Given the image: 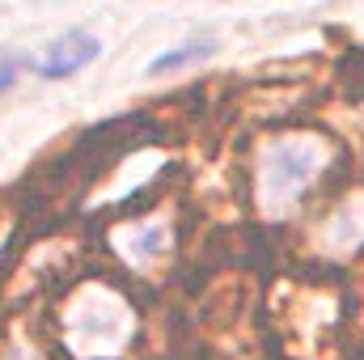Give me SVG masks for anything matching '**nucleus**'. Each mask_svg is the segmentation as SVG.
Returning <instances> with one entry per match:
<instances>
[{"instance_id": "obj_3", "label": "nucleus", "mask_w": 364, "mask_h": 360, "mask_svg": "<svg viewBox=\"0 0 364 360\" xmlns=\"http://www.w3.org/2000/svg\"><path fill=\"white\" fill-rule=\"evenodd\" d=\"M212 51H216V38H191V43H182V47H170L166 55H157V60L149 64V73H153V77L178 73V68H191V64L208 60Z\"/></svg>"}, {"instance_id": "obj_2", "label": "nucleus", "mask_w": 364, "mask_h": 360, "mask_svg": "<svg viewBox=\"0 0 364 360\" xmlns=\"http://www.w3.org/2000/svg\"><path fill=\"white\" fill-rule=\"evenodd\" d=\"M97 55H102V43H97L93 34H64V38H55L51 51L43 55L38 77H47V81H64V77L90 68Z\"/></svg>"}, {"instance_id": "obj_4", "label": "nucleus", "mask_w": 364, "mask_h": 360, "mask_svg": "<svg viewBox=\"0 0 364 360\" xmlns=\"http://www.w3.org/2000/svg\"><path fill=\"white\" fill-rule=\"evenodd\" d=\"M21 68H26V55H4V60H0V93L9 90V85H17Z\"/></svg>"}, {"instance_id": "obj_1", "label": "nucleus", "mask_w": 364, "mask_h": 360, "mask_svg": "<svg viewBox=\"0 0 364 360\" xmlns=\"http://www.w3.org/2000/svg\"><path fill=\"white\" fill-rule=\"evenodd\" d=\"M318 166H322V144L309 140V136H288V140H272L263 153H259V203L267 212H288L305 186L318 179Z\"/></svg>"}]
</instances>
